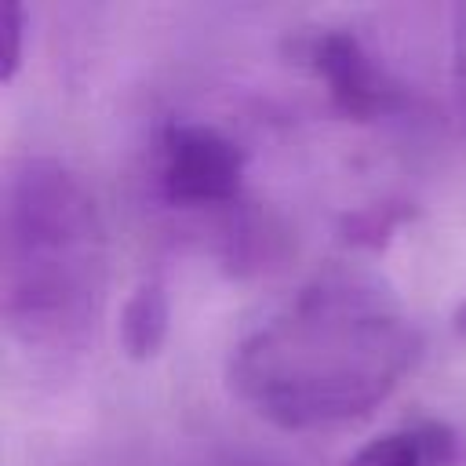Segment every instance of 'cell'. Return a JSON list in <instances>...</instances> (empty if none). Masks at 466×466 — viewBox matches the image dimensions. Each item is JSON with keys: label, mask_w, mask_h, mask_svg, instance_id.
Listing matches in <instances>:
<instances>
[{"label": "cell", "mask_w": 466, "mask_h": 466, "mask_svg": "<svg viewBox=\"0 0 466 466\" xmlns=\"http://www.w3.org/2000/svg\"><path fill=\"white\" fill-rule=\"evenodd\" d=\"M419 350V328L379 277L328 269L233 346L229 386L277 426H331L386 400Z\"/></svg>", "instance_id": "1"}, {"label": "cell", "mask_w": 466, "mask_h": 466, "mask_svg": "<svg viewBox=\"0 0 466 466\" xmlns=\"http://www.w3.org/2000/svg\"><path fill=\"white\" fill-rule=\"evenodd\" d=\"M109 280V237L91 189L51 157H18L0 186V313L7 335L66 357L91 342Z\"/></svg>", "instance_id": "2"}, {"label": "cell", "mask_w": 466, "mask_h": 466, "mask_svg": "<svg viewBox=\"0 0 466 466\" xmlns=\"http://www.w3.org/2000/svg\"><path fill=\"white\" fill-rule=\"evenodd\" d=\"M248 157L233 135L208 120H167L153 142V178L175 208H222L244 189Z\"/></svg>", "instance_id": "3"}, {"label": "cell", "mask_w": 466, "mask_h": 466, "mask_svg": "<svg viewBox=\"0 0 466 466\" xmlns=\"http://www.w3.org/2000/svg\"><path fill=\"white\" fill-rule=\"evenodd\" d=\"M295 55L324 84L328 102L350 120H382L408 106L404 84L350 29H309L295 40Z\"/></svg>", "instance_id": "4"}, {"label": "cell", "mask_w": 466, "mask_h": 466, "mask_svg": "<svg viewBox=\"0 0 466 466\" xmlns=\"http://www.w3.org/2000/svg\"><path fill=\"white\" fill-rule=\"evenodd\" d=\"M455 430L437 419H422L379 433L375 441L360 444L342 466H455Z\"/></svg>", "instance_id": "5"}, {"label": "cell", "mask_w": 466, "mask_h": 466, "mask_svg": "<svg viewBox=\"0 0 466 466\" xmlns=\"http://www.w3.org/2000/svg\"><path fill=\"white\" fill-rule=\"evenodd\" d=\"M171 328V302L160 277H146L135 284V291L124 299L120 309V346L131 360L153 357Z\"/></svg>", "instance_id": "6"}, {"label": "cell", "mask_w": 466, "mask_h": 466, "mask_svg": "<svg viewBox=\"0 0 466 466\" xmlns=\"http://www.w3.org/2000/svg\"><path fill=\"white\" fill-rule=\"evenodd\" d=\"M25 44V15L15 0H0V76L11 80L22 62Z\"/></svg>", "instance_id": "7"}, {"label": "cell", "mask_w": 466, "mask_h": 466, "mask_svg": "<svg viewBox=\"0 0 466 466\" xmlns=\"http://www.w3.org/2000/svg\"><path fill=\"white\" fill-rule=\"evenodd\" d=\"M451 80H455V98L466 120V4L455 7V22H451Z\"/></svg>", "instance_id": "8"}, {"label": "cell", "mask_w": 466, "mask_h": 466, "mask_svg": "<svg viewBox=\"0 0 466 466\" xmlns=\"http://www.w3.org/2000/svg\"><path fill=\"white\" fill-rule=\"evenodd\" d=\"M451 328H455L459 339H466V299L455 306V313H451Z\"/></svg>", "instance_id": "9"}]
</instances>
